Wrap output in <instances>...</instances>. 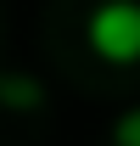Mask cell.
Wrapping results in <instances>:
<instances>
[{"mask_svg": "<svg viewBox=\"0 0 140 146\" xmlns=\"http://www.w3.org/2000/svg\"><path fill=\"white\" fill-rule=\"evenodd\" d=\"M84 39L101 62H140V0H101L84 23Z\"/></svg>", "mask_w": 140, "mask_h": 146, "instance_id": "6da1fadb", "label": "cell"}, {"mask_svg": "<svg viewBox=\"0 0 140 146\" xmlns=\"http://www.w3.org/2000/svg\"><path fill=\"white\" fill-rule=\"evenodd\" d=\"M45 101V84L34 73H0V107L6 112H34Z\"/></svg>", "mask_w": 140, "mask_h": 146, "instance_id": "7a4b0ae2", "label": "cell"}, {"mask_svg": "<svg viewBox=\"0 0 140 146\" xmlns=\"http://www.w3.org/2000/svg\"><path fill=\"white\" fill-rule=\"evenodd\" d=\"M112 146H140V107L118 112V124H112Z\"/></svg>", "mask_w": 140, "mask_h": 146, "instance_id": "3957f363", "label": "cell"}]
</instances>
